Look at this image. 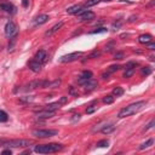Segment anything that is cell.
I'll list each match as a JSON object with an SVG mask.
<instances>
[{"instance_id":"cell-24","label":"cell","mask_w":155,"mask_h":155,"mask_svg":"<svg viewBox=\"0 0 155 155\" xmlns=\"http://www.w3.org/2000/svg\"><path fill=\"white\" fill-rule=\"evenodd\" d=\"M114 102V97L111 94H107L105 97H103V103L105 104H111Z\"/></svg>"},{"instance_id":"cell-1","label":"cell","mask_w":155,"mask_h":155,"mask_svg":"<svg viewBox=\"0 0 155 155\" xmlns=\"http://www.w3.org/2000/svg\"><path fill=\"white\" fill-rule=\"evenodd\" d=\"M145 105H147V102H145V101H139V102L132 103V104H130V105L122 108V109L119 111L117 116H119V117H126V116L133 115V114L140 111Z\"/></svg>"},{"instance_id":"cell-13","label":"cell","mask_w":155,"mask_h":155,"mask_svg":"<svg viewBox=\"0 0 155 155\" xmlns=\"http://www.w3.org/2000/svg\"><path fill=\"white\" fill-rule=\"evenodd\" d=\"M28 67H29V69H30L31 71H34V73H39V71L41 70V68H42V64L34 59V61H30V62L28 63Z\"/></svg>"},{"instance_id":"cell-38","label":"cell","mask_w":155,"mask_h":155,"mask_svg":"<svg viewBox=\"0 0 155 155\" xmlns=\"http://www.w3.org/2000/svg\"><path fill=\"white\" fill-rule=\"evenodd\" d=\"M21 101H22V102H30V101H33V97H27V98H21Z\"/></svg>"},{"instance_id":"cell-12","label":"cell","mask_w":155,"mask_h":155,"mask_svg":"<svg viewBox=\"0 0 155 155\" xmlns=\"http://www.w3.org/2000/svg\"><path fill=\"white\" fill-rule=\"evenodd\" d=\"M0 8H1V10H4L5 12H7V13H11V15L16 13V7H15L12 4H10V2L0 4Z\"/></svg>"},{"instance_id":"cell-3","label":"cell","mask_w":155,"mask_h":155,"mask_svg":"<svg viewBox=\"0 0 155 155\" xmlns=\"http://www.w3.org/2000/svg\"><path fill=\"white\" fill-rule=\"evenodd\" d=\"M1 145L5 147H12V148H19V147H29L33 144V140L30 139H6V140H0Z\"/></svg>"},{"instance_id":"cell-27","label":"cell","mask_w":155,"mask_h":155,"mask_svg":"<svg viewBox=\"0 0 155 155\" xmlns=\"http://www.w3.org/2000/svg\"><path fill=\"white\" fill-rule=\"evenodd\" d=\"M99 1H101V0H87V1H86V4L84 5V7H85V8H87V7H90V6L97 5Z\"/></svg>"},{"instance_id":"cell-44","label":"cell","mask_w":155,"mask_h":155,"mask_svg":"<svg viewBox=\"0 0 155 155\" xmlns=\"http://www.w3.org/2000/svg\"><path fill=\"white\" fill-rule=\"evenodd\" d=\"M101 1H105L107 2V1H111V0H101Z\"/></svg>"},{"instance_id":"cell-7","label":"cell","mask_w":155,"mask_h":155,"mask_svg":"<svg viewBox=\"0 0 155 155\" xmlns=\"http://www.w3.org/2000/svg\"><path fill=\"white\" fill-rule=\"evenodd\" d=\"M94 13L92 11H87V10H84L81 11L80 13H78V19L79 21H91L94 18Z\"/></svg>"},{"instance_id":"cell-36","label":"cell","mask_w":155,"mask_h":155,"mask_svg":"<svg viewBox=\"0 0 155 155\" xmlns=\"http://www.w3.org/2000/svg\"><path fill=\"white\" fill-rule=\"evenodd\" d=\"M154 124H155V121H154V120H151V121L145 126V131H147V130H149V128H151V127L154 126Z\"/></svg>"},{"instance_id":"cell-22","label":"cell","mask_w":155,"mask_h":155,"mask_svg":"<svg viewBox=\"0 0 155 155\" xmlns=\"http://www.w3.org/2000/svg\"><path fill=\"white\" fill-rule=\"evenodd\" d=\"M59 107H61V104H59L58 102H54V103H50V104H47L45 109H48V110H56V109H58Z\"/></svg>"},{"instance_id":"cell-4","label":"cell","mask_w":155,"mask_h":155,"mask_svg":"<svg viewBox=\"0 0 155 155\" xmlns=\"http://www.w3.org/2000/svg\"><path fill=\"white\" fill-rule=\"evenodd\" d=\"M57 133H58L57 130H34L31 132V134L38 138H48V137L56 136Z\"/></svg>"},{"instance_id":"cell-18","label":"cell","mask_w":155,"mask_h":155,"mask_svg":"<svg viewBox=\"0 0 155 155\" xmlns=\"http://www.w3.org/2000/svg\"><path fill=\"white\" fill-rule=\"evenodd\" d=\"M151 40H153V36H151L150 34H142V35H139V38H138V41H139L140 44H149Z\"/></svg>"},{"instance_id":"cell-8","label":"cell","mask_w":155,"mask_h":155,"mask_svg":"<svg viewBox=\"0 0 155 155\" xmlns=\"http://www.w3.org/2000/svg\"><path fill=\"white\" fill-rule=\"evenodd\" d=\"M54 114H56V111H54V110H48V109L39 110V111H36V113H35L36 117H39V119H50V117L54 116Z\"/></svg>"},{"instance_id":"cell-17","label":"cell","mask_w":155,"mask_h":155,"mask_svg":"<svg viewBox=\"0 0 155 155\" xmlns=\"http://www.w3.org/2000/svg\"><path fill=\"white\" fill-rule=\"evenodd\" d=\"M62 25H63V22H58V23H56L51 29H48V30L45 33V36H51V35H53L56 31H58V29L62 28Z\"/></svg>"},{"instance_id":"cell-35","label":"cell","mask_w":155,"mask_h":155,"mask_svg":"<svg viewBox=\"0 0 155 155\" xmlns=\"http://www.w3.org/2000/svg\"><path fill=\"white\" fill-rule=\"evenodd\" d=\"M67 102H68V98H67V97H62V98L58 101V103H59L61 105H62V104H64V103H67Z\"/></svg>"},{"instance_id":"cell-25","label":"cell","mask_w":155,"mask_h":155,"mask_svg":"<svg viewBox=\"0 0 155 155\" xmlns=\"http://www.w3.org/2000/svg\"><path fill=\"white\" fill-rule=\"evenodd\" d=\"M8 120V115L6 111L4 110H0V122H6Z\"/></svg>"},{"instance_id":"cell-14","label":"cell","mask_w":155,"mask_h":155,"mask_svg":"<svg viewBox=\"0 0 155 155\" xmlns=\"http://www.w3.org/2000/svg\"><path fill=\"white\" fill-rule=\"evenodd\" d=\"M84 10H85L84 6H81V5H74V6H71V7H68V8H67V12H68L69 15H78V13H80V12L84 11Z\"/></svg>"},{"instance_id":"cell-5","label":"cell","mask_w":155,"mask_h":155,"mask_svg":"<svg viewBox=\"0 0 155 155\" xmlns=\"http://www.w3.org/2000/svg\"><path fill=\"white\" fill-rule=\"evenodd\" d=\"M82 56V52H73V53H68V54H64L59 58V62L61 63H69V62H74L76 61L79 57Z\"/></svg>"},{"instance_id":"cell-10","label":"cell","mask_w":155,"mask_h":155,"mask_svg":"<svg viewBox=\"0 0 155 155\" xmlns=\"http://www.w3.org/2000/svg\"><path fill=\"white\" fill-rule=\"evenodd\" d=\"M90 79H92V71H90V70H84L82 71V74L79 76V79H78V84L79 85H84L87 80H90Z\"/></svg>"},{"instance_id":"cell-31","label":"cell","mask_w":155,"mask_h":155,"mask_svg":"<svg viewBox=\"0 0 155 155\" xmlns=\"http://www.w3.org/2000/svg\"><path fill=\"white\" fill-rule=\"evenodd\" d=\"M107 31V28H97V29H94V30H92L91 31V34H97V33H105Z\"/></svg>"},{"instance_id":"cell-34","label":"cell","mask_w":155,"mask_h":155,"mask_svg":"<svg viewBox=\"0 0 155 155\" xmlns=\"http://www.w3.org/2000/svg\"><path fill=\"white\" fill-rule=\"evenodd\" d=\"M124 58V53L122 52H116L115 53V59H122Z\"/></svg>"},{"instance_id":"cell-23","label":"cell","mask_w":155,"mask_h":155,"mask_svg":"<svg viewBox=\"0 0 155 155\" xmlns=\"http://www.w3.org/2000/svg\"><path fill=\"white\" fill-rule=\"evenodd\" d=\"M121 67L119 65V64H114V65H110L109 68H108V70H107V73L110 75L111 73H114V71H116V70H119Z\"/></svg>"},{"instance_id":"cell-42","label":"cell","mask_w":155,"mask_h":155,"mask_svg":"<svg viewBox=\"0 0 155 155\" xmlns=\"http://www.w3.org/2000/svg\"><path fill=\"white\" fill-rule=\"evenodd\" d=\"M22 4H23V6H24V7H27V6H28V0H23V1H22Z\"/></svg>"},{"instance_id":"cell-9","label":"cell","mask_w":155,"mask_h":155,"mask_svg":"<svg viewBox=\"0 0 155 155\" xmlns=\"http://www.w3.org/2000/svg\"><path fill=\"white\" fill-rule=\"evenodd\" d=\"M136 65H137V63H134V62H128L127 64H126V71H125V74H124V78H131L132 75H133V73H134V70H136Z\"/></svg>"},{"instance_id":"cell-43","label":"cell","mask_w":155,"mask_h":155,"mask_svg":"<svg viewBox=\"0 0 155 155\" xmlns=\"http://www.w3.org/2000/svg\"><path fill=\"white\" fill-rule=\"evenodd\" d=\"M134 18H137V17H134V16H132V17H131V18L128 19V22H133V21H134Z\"/></svg>"},{"instance_id":"cell-19","label":"cell","mask_w":155,"mask_h":155,"mask_svg":"<svg viewBox=\"0 0 155 155\" xmlns=\"http://www.w3.org/2000/svg\"><path fill=\"white\" fill-rule=\"evenodd\" d=\"M114 130H115V126H114V125H108V126H105V127L102 128V133H104V134H109V133L113 132Z\"/></svg>"},{"instance_id":"cell-15","label":"cell","mask_w":155,"mask_h":155,"mask_svg":"<svg viewBox=\"0 0 155 155\" xmlns=\"http://www.w3.org/2000/svg\"><path fill=\"white\" fill-rule=\"evenodd\" d=\"M97 85H98V82H97L96 80L90 79V80H87L82 86H84V88H85L86 91H92V90H94V88L97 87Z\"/></svg>"},{"instance_id":"cell-30","label":"cell","mask_w":155,"mask_h":155,"mask_svg":"<svg viewBox=\"0 0 155 155\" xmlns=\"http://www.w3.org/2000/svg\"><path fill=\"white\" fill-rule=\"evenodd\" d=\"M140 71H142V75H149L151 73V68L150 67H143Z\"/></svg>"},{"instance_id":"cell-37","label":"cell","mask_w":155,"mask_h":155,"mask_svg":"<svg viewBox=\"0 0 155 155\" xmlns=\"http://www.w3.org/2000/svg\"><path fill=\"white\" fill-rule=\"evenodd\" d=\"M147 45H149V48H150V50H155V44H154L153 41H150V42L147 44Z\"/></svg>"},{"instance_id":"cell-28","label":"cell","mask_w":155,"mask_h":155,"mask_svg":"<svg viewBox=\"0 0 155 155\" xmlns=\"http://www.w3.org/2000/svg\"><path fill=\"white\" fill-rule=\"evenodd\" d=\"M99 56H101V52L97 51V50H94V51H92V52L87 56V58H88V59H92V58H97V57H99Z\"/></svg>"},{"instance_id":"cell-41","label":"cell","mask_w":155,"mask_h":155,"mask_svg":"<svg viewBox=\"0 0 155 155\" xmlns=\"http://www.w3.org/2000/svg\"><path fill=\"white\" fill-rule=\"evenodd\" d=\"M11 153H12V151H11L10 149H6V150H2V154H10V155H11Z\"/></svg>"},{"instance_id":"cell-32","label":"cell","mask_w":155,"mask_h":155,"mask_svg":"<svg viewBox=\"0 0 155 155\" xmlns=\"http://www.w3.org/2000/svg\"><path fill=\"white\" fill-rule=\"evenodd\" d=\"M97 110V105H90L87 109H86V113L87 114H92L93 111H96Z\"/></svg>"},{"instance_id":"cell-33","label":"cell","mask_w":155,"mask_h":155,"mask_svg":"<svg viewBox=\"0 0 155 155\" xmlns=\"http://www.w3.org/2000/svg\"><path fill=\"white\" fill-rule=\"evenodd\" d=\"M69 93L73 94V96H79V92H78L73 86H70V88H69Z\"/></svg>"},{"instance_id":"cell-21","label":"cell","mask_w":155,"mask_h":155,"mask_svg":"<svg viewBox=\"0 0 155 155\" xmlns=\"http://www.w3.org/2000/svg\"><path fill=\"white\" fill-rule=\"evenodd\" d=\"M113 94H114V96H116V97H120V96H122V94H124V88H122V87H119V86H116V87L113 90Z\"/></svg>"},{"instance_id":"cell-2","label":"cell","mask_w":155,"mask_h":155,"mask_svg":"<svg viewBox=\"0 0 155 155\" xmlns=\"http://www.w3.org/2000/svg\"><path fill=\"white\" fill-rule=\"evenodd\" d=\"M63 145L62 144H58V143H50V144H40V145H36L34 148V151L35 153H39V154H51V153H57L59 150H62Z\"/></svg>"},{"instance_id":"cell-20","label":"cell","mask_w":155,"mask_h":155,"mask_svg":"<svg viewBox=\"0 0 155 155\" xmlns=\"http://www.w3.org/2000/svg\"><path fill=\"white\" fill-rule=\"evenodd\" d=\"M153 143H154V139H153V138H150V139H148L147 142L142 143V144L139 145V149H140V150H143V149H145V148H149L150 145H153Z\"/></svg>"},{"instance_id":"cell-11","label":"cell","mask_w":155,"mask_h":155,"mask_svg":"<svg viewBox=\"0 0 155 155\" xmlns=\"http://www.w3.org/2000/svg\"><path fill=\"white\" fill-rule=\"evenodd\" d=\"M35 61H38L39 63H41V64H44L46 61H47V53H46V51H44V50H39L36 53H35Z\"/></svg>"},{"instance_id":"cell-16","label":"cell","mask_w":155,"mask_h":155,"mask_svg":"<svg viewBox=\"0 0 155 155\" xmlns=\"http://www.w3.org/2000/svg\"><path fill=\"white\" fill-rule=\"evenodd\" d=\"M50 19V17L47 15H39L35 19H34V25H41L44 23H46Z\"/></svg>"},{"instance_id":"cell-40","label":"cell","mask_w":155,"mask_h":155,"mask_svg":"<svg viewBox=\"0 0 155 155\" xmlns=\"http://www.w3.org/2000/svg\"><path fill=\"white\" fill-rule=\"evenodd\" d=\"M80 119V114H78V115H74V117H73V121H76V120H79Z\"/></svg>"},{"instance_id":"cell-39","label":"cell","mask_w":155,"mask_h":155,"mask_svg":"<svg viewBox=\"0 0 155 155\" xmlns=\"http://www.w3.org/2000/svg\"><path fill=\"white\" fill-rule=\"evenodd\" d=\"M120 24H121V22H117V23H113V29L115 30V28L117 29L119 27H120Z\"/></svg>"},{"instance_id":"cell-26","label":"cell","mask_w":155,"mask_h":155,"mask_svg":"<svg viewBox=\"0 0 155 155\" xmlns=\"http://www.w3.org/2000/svg\"><path fill=\"white\" fill-rule=\"evenodd\" d=\"M108 145H109V140L108 139H102V140H99L97 143V147L98 148H107Z\"/></svg>"},{"instance_id":"cell-6","label":"cell","mask_w":155,"mask_h":155,"mask_svg":"<svg viewBox=\"0 0 155 155\" xmlns=\"http://www.w3.org/2000/svg\"><path fill=\"white\" fill-rule=\"evenodd\" d=\"M16 34H17V25L11 21L7 22L5 24V35L7 38H13L16 36Z\"/></svg>"},{"instance_id":"cell-29","label":"cell","mask_w":155,"mask_h":155,"mask_svg":"<svg viewBox=\"0 0 155 155\" xmlns=\"http://www.w3.org/2000/svg\"><path fill=\"white\" fill-rule=\"evenodd\" d=\"M59 85H61V80H59V79H57V80H54V81L50 82L48 87H50V88H56V87H58Z\"/></svg>"}]
</instances>
